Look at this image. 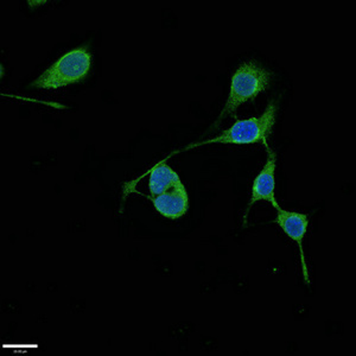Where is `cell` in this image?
<instances>
[{
  "label": "cell",
  "instance_id": "6da1fadb",
  "mask_svg": "<svg viewBox=\"0 0 356 356\" xmlns=\"http://www.w3.org/2000/svg\"><path fill=\"white\" fill-rule=\"evenodd\" d=\"M275 115H277V106L275 102H268L266 110L264 111V113L260 117H252L250 119H243L240 120L238 119L235 124L223 131L219 137L213 138L209 140L204 142L195 143L191 145L186 146L183 150L176 151L174 154H171L169 157L164 159H169L171 156L182 152V151L191 150L193 147L197 146L207 145V144H214V143H220V144H236V145H245V144H257L261 143L265 147L270 149L267 139L270 137L273 130V126L275 124Z\"/></svg>",
  "mask_w": 356,
  "mask_h": 356
},
{
  "label": "cell",
  "instance_id": "7a4b0ae2",
  "mask_svg": "<svg viewBox=\"0 0 356 356\" xmlns=\"http://www.w3.org/2000/svg\"><path fill=\"white\" fill-rule=\"evenodd\" d=\"M271 73L255 62H243L232 76L231 90L226 105L220 114L216 125H219L227 114L236 117V108L246 102H254L255 97L265 92L270 86Z\"/></svg>",
  "mask_w": 356,
  "mask_h": 356
},
{
  "label": "cell",
  "instance_id": "3957f363",
  "mask_svg": "<svg viewBox=\"0 0 356 356\" xmlns=\"http://www.w3.org/2000/svg\"><path fill=\"white\" fill-rule=\"evenodd\" d=\"M92 54L87 47L73 49L50 65L33 82L37 88L56 89L85 80L92 67Z\"/></svg>",
  "mask_w": 356,
  "mask_h": 356
},
{
  "label": "cell",
  "instance_id": "277c9868",
  "mask_svg": "<svg viewBox=\"0 0 356 356\" xmlns=\"http://www.w3.org/2000/svg\"><path fill=\"white\" fill-rule=\"evenodd\" d=\"M267 162L264 165L263 170L254 178V182L252 186L251 201L248 203L246 213H245V223H246L247 215L252 206L258 201H267L271 203L278 211L280 207L275 199V165H277V154L271 149H267Z\"/></svg>",
  "mask_w": 356,
  "mask_h": 356
},
{
  "label": "cell",
  "instance_id": "5b68a950",
  "mask_svg": "<svg viewBox=\"0 0 356 356\" xmlns=\"http://www.w3.org/2000/svg\"><path fill=\"white\" fill-rule=\"evenodd\" d=\"M278 214L275 218V222L283 229L284 233L288 235L290 239L293 240L300 247V259H302V270H303L304 280L307 284H310L309 278L308 267L305 261V254H304L303 241L304 236L307 234L309 226L308 214H302L297 211H285L280 208Z\"/></svg>",
  "mask_w": 356,
  "mask_h": 356
},
{
  "label": "cell",
  "instance_id": "8992f818",
  "mask_svg": "<svg viewBox=\"0 0 356 356\" xmlns=\"http://www.w3.org/2000/svg\"><path fill=\"white\" fill-rule=\"evenodd\" d=\"M154 203L156 211L166 219L177 220L186 214L189 209V196L186 186L179 183L164 194L149 197Z\"/></svg>",
  "mask_w": 356,
  "mask_h": 356
},
{
  "label": "cell",
  "instance_id": "52a82bcc",
  "mask_svg": "<svg viewBox=\"0 0 356 356\" xmlns=\"http://www.w3.org/2000/svg\"><path fill=\"white\" fill-rule=\"evenodd\" d=\"M179 183H182L181 178L176 171L172 170L170 166L166 164V159H163L162 162L157 163L151 169L149 189H150L152 197L164 194L165 191L174 188Z\"/></svg>",
  "mask_w": 356,
  "mask_h": 356
}]
</instances>
